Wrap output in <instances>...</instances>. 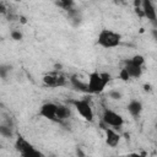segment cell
Wrapping results in <instances>:
<instances>
[{
  "instance_id": "cell-11",
  "label": "cell",
  "mask_w": 157,
  "mask_h": 157,
  "mask_svg": "<svg viewBox=\"0 0 157 157\" xmlns=\"http://www.w3.org/2000/svg\"><path fill=\"white\" fill-rule=\"evenodd\" d=\"M124 69L126 70V72L129 74L130 78L134 77V78H139L141 75H142V67L141 66H137V65H134L132 63H130L129 60L125 61V66Z\"/></svg>"
},
{
  "instance_id": "cell-12",
  "label": "cell",
  "mask_w": 157,
  "mask_h": 157,
  "mask_svg": "<svg viewBox=\"0 0 157 157\" xmlns=\"http://www.w3.org/2000/svg\"><path fill=\"white\" fill-rule=\"evenodd\" d=\"M69 81H70V83L72 85V87L76 88L77 91L83 92V93H88V91H87V83L82 82V81L77 77V75H72V76H70Z\"/></svg>"
},
{
  "instance_id": "cell-3",
  "label": "cell",
  "mask_w": 157,
  "mask_h": 157,
  "mask_svg": "<svg viewBox=\"0 0 157 157\" xmlns=\"http://www.w3.org/2000/svg\"><path fill=\"white\" fill-rule=\"evenodd\" d=\"M15 148L21 153L22 157H43L42 152H39L32 144H29L25 137L18 136L15 141Z\"/></svg>"
},
{
  "instance_id": "cell-22",
  "label": "cell",
  "mask_w": 157,
  "mask_h": 157,
  "mask_svg": "<svg viewBox=\"0 0 157 157\" xmlns=\"http://www.w3.org/2000/svg\"><path fill=\"white\" fill-rule=\"evenodd\" d=\"M125 157H141V155H140V153H137V152H132V153L126 155Z\"/></svg>"
},
{
  "instance_id": "cell-2",
  "label": "cell",
  "mask_w": 157,
  "mask_h": 157,
  "mask_svg": "<svg viewBox=\"0 0 157 157\" xmlns=\"http://www.w3.org/2000/svg\"><path fill=\"white\" fill-rule=\"evenodd\" d=\"M121 43V34L110 29H102L97 37V44L102 48L110 49L115 48Z\"/></svg>"
},
{
  "instance_id": "cell-5",
  "label": "cell",
  "mask_w": 157,
  "mask_h": 157,
  "mask_svg": "<svg viewBox=\"0 0 157 157\" xmlns=\"http://www.w3.org/2000/svg\"><path fill=\"white\" fill-rule=\"evenodd\" d=\"M43 83L47 86V87H50V88H55V87H63V86H66L67 83V78L61 74V72H49V74H45L43 76Z\"/></svg>"
},
{
  "instance_id": "cell-9",
  "label": "cell",
  "mask_w": 157,
  "mask_h": 157,
  "mask_svg": "<svg viewBox=\"0 0 157 157\" xmlns=\"http://www.w3.org/2000/svg\"><path fill=\"white\" fill-rule=\"evenodd\" d=\"M103 126V130L105 132V144L109 146V147H117L120 142V135L113 129V128H108L107 125H102Z\"/></svg>"
},
{
  "instance_id": "cell-7",
  "label": "cell",
  "mask_w": 157,
  "mask_h": 157,
  "mask_svg": "<svg viewBox=\"0 0 157 157\" xmlns=\"http://www.w3.org/2000/svg\"><path fill=\"white\" fill-rule=\"evenodd\" d=\"M102 121L107 126L120 128L124 124V118L119 113H117V112H114L112 109L105 108L103 110V114H102Z\"/></svg>"
},
{
  "instance_id": "cell-6",
  "label": "cell",
  "mask_w": 157,
  "mask_h": 157,
  "mask_svg": "<svg viewBox=\"0 0 157 157\" xmlns=\"http://www.w3.org/2000/svg\"><path fill=\"white\" fill-rule=\"evenodd\" d=\"M39 115L50 121H54V123H59V124L63 123L58 115V104L53 103V102H47V103L42 104V107L39 109Z\"/></svg>"
},
{
  "instance_id": "cell-4",
  "label": "cell",
  "mask_w": 157,
  "mask_h": 157,
  "mask_svg": "<svg viewBox=\"0 0 157 157\" xmlns=\"http://www.w3.org/2000/svg\"><path fill=\"white\" fill-rule=\"evenodd\" d=\"M71 104L75 107V109L77 110V113L87 121H93L94 118V113L92 109V105L90 103V101L87 98H82V99H74L71 101Z\"/></svg>"
},
{
  "instance_id": "cell-8",
  "label": "cell",
  "mask_w": 157,
  "mask_h": 157,
  "mask_svg": "<svg viewBox=\"0 0 157 157\" xmlns=\"http://www.w3.org/2000/svg\"><path fill=\"white\" fill-rule=\"evenodd\" d=\"M141 5V12H142V16L147 17V20H150L151 22L156 23V20H157V13H156V7L153 5L152 1L150 0H144L140 2Z\"/></svg>"
},
{
  "instance_id": "cell-1",
  "label": "cell",
  "mask_w": 157,
  "mask_h": 157,
  "mask_svg": "<svg viewBox=\"0 0 157 157\" xmlns=\"http://www.w3.org/2000/svg\"><path fill=\"white\" fill-rule=\"evenodd\" d=\"M110 81V74L108 72H98L93 71L88 75L87 91L91 94H98L104 91L105 86Z\"/></svg>"
},
{
  "instance_id": "cell-20",
  "label": "cell",
  "mask_w": 157,
  "mask_h": 157,
  "mask_svg": "<svg viewBox=\"0 0 157 157\" xmlns=\"http://www.w3.org/2000/svg\"><path fill=\"white\" fill-rule=\"evenodd\" d=\"M11 37H12V39H15V40H21V39H22V33H21L20 31H12V32H11Z\"/></svg>"
},
{
  "instance_id": "cell-19",
  "label": "cell",
  "mask_w": 157,
  "mask_h": 157,
  "mask_svg": "<svg viewBox=\"0 0 157 157\" xmlns=\"http://www.w3.org/2000/svg\"><path fill=\"white\" fill-rule=\"evenodd\" d=\"M108 96H109L112 99H120V98H121V93L118 92V91H115V90L110 91V92L108 93Z\"/></svg>"
},
{
  "instance_id": "cell-21",
  "label": "cell",
  "mask_w": 157,
  "mask_h": 157,
  "mask_svg": "<svg viewBox=\"0 0 157 157\" xmlns=\"http://www.w3.org/2000/svg\"><path fill=\"white\" fill-rule=\"evenodd\" d=\"M5 13H7V9L4 2H0V15H5Z\"/></svg>"
},
{
  "instance_id": "cell-17",
  "label": "cell",
  "mask_w": 157,
  "mask_h": 157,
  "mask_svg": "<svg viewBox=\"0 0 157 157\" xmlns=\"http://www.w3.org/2000/svg\"><path fill=\"white\" fill-rule=\"evenodd\" d=\"M10 71H11V66L10 65H6V64L0 65V77L1 78H6Z\"/></svg>"
},
{
  "instance_id": "cell-18",
  "label": "cell",
  "mask_w": 157,
  "mask_h": 157,
  "mask_svg": "<svg viewBox=\"0 0 157 157\" xmlns=\"http://www.w3.org/2000/svg\"><path fill=\"white\" fill-rule=\"evenodd\" d=\"M119 77H120L123 81H129V80H130V76H129V74L126 72V70H125L124 67L120 69V71H119Z\"/></svg>"
},
{
  "instance_id": "cell-23",
  "label": "cell",
  "mask_w": 157,
  "mask_h": 157,
  "mask_svg": "<svg viewBox=\"0 0 157 157\" xmlns=\"http://www.w3.org/2000/svg\"><path fill=\"white\" fill-rule=\"evenodd\" d=\"M144 87H145V91H151V88H150L151 86H150V85H145Z\"/></svg>"
},
{
  "instance_id": "cell-16",
  "label": "cell",
  "mask_w": 157,
  "mask_h": 157,
  "mask_svg": "<svg viewBox=\"0 0 157 157\" xmlns=\"http://www.w3.org/2000/svg\"><path fill=\"white\" fill-rule=\"evenodd\" d=\"M55 4H56L58 6H60V7H63L64 10H66L67 12H69V11H71V10H72V6H74V2H72V1H69V0L56 1Z\"/></svg>"
},
{
  "instance_id": "cell-13",
  "label": "cell",
  "mask_w": 157,
  "mask_h": 157,
  "mask_svg": "<svg viewBox=\"0 0 157 157\" xmlns=\"http://www.w3.org/2000/svg\"><path fill=\"white\" fill-rule=\"evenodd\" d=\"M71 112H70V108L64 105V104H58V115H59V119L61 121L66 120L69 117H70Z\"/></svg>"
},
{
  "instance_id": "cell-14",
  "label": "cell",
  "mask_w": 157,
  "mask_h": 157,
  "mask_svg": "<svg viewBox=\"0 0 157 157\" xmlns=\"http://www.w3.org/2000/svg\"><path fill=\"white\" fill-rule=\"evenodd\" d=\"M129 61L130 63H132L134 65H137V66H144V64H145V58L142 56V55H140V54H137V55H134L131 59H129Z\"/></svg>"
},
{
  "instance_id": "cell-15",
  "label": "cell",
  "mask_w": 157,
  "mask_h": 157,
  "mask_svg": "<svg viewBox=\"0 0 157 157\" xmlns=\"http://www.w3.org/2000/svg\"><path fill=\"white\" fill-rule=\"evenodd\" d=\"M0 135L4 136V137H12L13 132H12V130H11L10 126H7V125H0Z\"/></svg>"
},
{
  "instance_id": "cell-10",
  "label": "cell",
  "mask_w": 157,
  "mask_h": 157,
  "mask_svg": "<svg viewBox=\"0 0 157 157\" xmlns=\"http://www.w3.org/2000/svg\"><path fill=\"white\" fill-rule=\"evenodd\" d=\"M128 112L132 118L137 119L142 112V103L139 99H131L128 103Z\"/></svg>"
}]
</instances>
